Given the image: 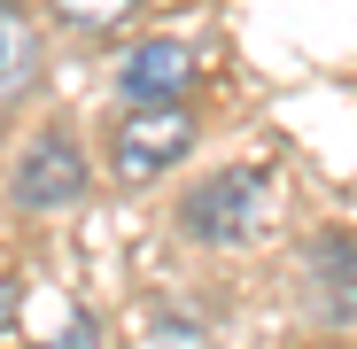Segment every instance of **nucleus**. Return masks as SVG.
Listing matches in <instances>:
<instances>
[{
	"mask_svg": "<svg viewBox=\"0 0 357 349\" xmlns=\"http://www.w3.org/2000/svg\"><path fill=\"white\" fill-rule=\"evenodd\" d=\"M187 148H195L187 101H132L125 125H116V140H109V163H116V179H125V187H148V179H163Z\"/></svg>",
	"mask_w": 357,
	"mask_h": 349,
	"instance_id": "obj_1",
	"label": "nucleus"
},
{
	"mask_svg": "<svg viewBox=\"0 0 357 349\" xmlns=\"http://www.w3.org/2000/svg\"><path fill=\"white\" fill-rule=\"evenodd\" d=\"M178 217H187L195 241H218V249L249 241L257 217H264V171H218L210 187L187 194V210H178Z\"/></svg>",
	"mask_w": 357,
	"mask_h": 349,
	"instance_id": "obj_2",
	"label": "nucleus"
},
{
	"mask_svg": "<svg viewBox=\"0 0 357 349\" xmlns=\"http://www.w3.org/2000/svg\"><path fill=\"white\" fill-rule=\"evenodd\" d=\"M86 194V155H78V140L70 132H39L31 148H24V163H16V202L24 210H70Z\"/></svg>",
	"mask_w": 357,
	"mask_h": 349,
	"instance_id": "obj_3",
	"label": "nucleus"
},
{
	"mask_svg": "<svg viewBox=\"0 0 357 349\" xmlns=\"http://www.w3.org/2000/svg\"><path fill=\"white\" fill-rule=\"evenodd\" d=\"M187 86H195V54H187V39H140V47L125 54V70H116L125 109H132V101H187Z\"/></svg>",
	"mask_w": 357,
	"mask_h": 349,
	"instance_id": "obj_4",
	"label": "nucleus"
},
{
	"mask_svg": "<svg viewBox=\"0 0 357 349\" xmlns=\"http://www.w3.org/2000/svg\"><path fill=\"white\" fill-rule=\"evenodd\" d=\"M31 78H39V39H31L16 0H0V101H16Z\"/></svg>",
	"mask_w": 357,
	"mask_h": 349,
	"instance_id": "obj_5",
	"label": "nucleus"
},
{
	"mask_svg": "<svg viewBox=\"0 0 357 349\" xmlns=\"http://www.w3.org/2000/svg\"><path fill=\"white\" fill-rule=\"evenodd\" d=\"M54 16L78 24V31H109V24L132 16V0H54Z\"/></svg>",
	"mask_w": 357,
	"mask_h": 349,
	"instance_id": "obj_6",
	"label": "nucleus"
},
{
	"mask_svg": "<svg viewBox=\"0 0 357 349\" xmlns=\"http://www.w3.org/2000/svg\"><path fill=\"white\" fill-rule=\"evenodd\" d=\"M39 349H93V326H86V318L70 311V326H63V334H47Z\"/></svg>",
	"mask_w": 357,
	"mask_h": 349,
	"instance_id": "obj_7",
	"label": "nucleus"
},
{
	"mask_svg": "<svg viewBox=\"0 0 357 349\" xmlns=\"http://www.w3.org/2000/svg\"><path fill=\"white\" fill-rule=\"evenodd\" d=\"M0 334H8V287H0Z\"/></svg>",
	"mask_w": 357,
	"mask_h": 349,
	"instance_id": "obj_8",
	"label": "nucleus"
}]
</instances>
